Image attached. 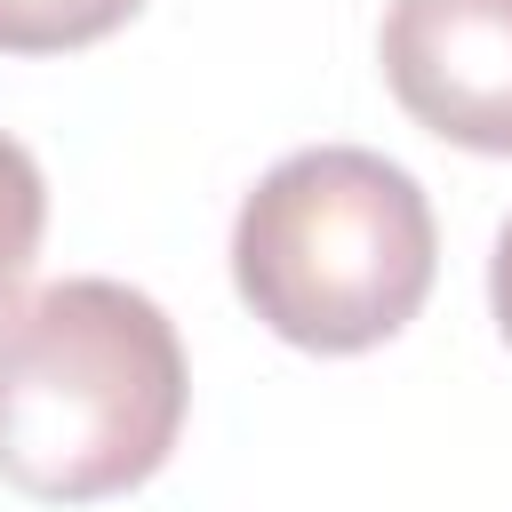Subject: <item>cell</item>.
Listing matches in <instances>:
<instances>
[{"mask_svg": "<svg viewBox=\"0 0 512 512\" xmlns=\"http://www.w3.org/2000/svg\"><path fill=\"white\" fill-rule=\"evenodd\" d=\"M40 224H48V184H40V160L0 136V304L24 288L32 256H40Z\"/></svg>", "mask_w": 512, "mask_h": 512, "instance_id": "5", "label": "cell"}, {"mask_svg": "<svg viewBox=\"0 0 512 512\" xmlns=\"http://www.w3.org/2000/svg\"><path fill=\"white\" fill-rule=\"evenodd\" d=\"M176 320L128 280H56L0 312V480L40 504L144 488L184 432Z\"/></svg>", "mask_w": 512, "mask_h": 512, "instance_id": "1", "label": "cell"}, {"mask_svg": "<svg viewBox=\"0 0 512 512\" xmlns=\"http://www.w3.org/2000/svg\"><path fill=\"white\" fill-rule=\"evenodd\" d=\"M488 304H496V328H504V344H512V216H504L496 256H488Z\"/></svg>", "mask_w": 512, "mask_h": 512, "instance_id": "6", "label": "cell"}, {"mask_svg": "<svg viewBox=\"0 0 512 512\" xmlns=\"http://www.w3.org/2000/svg\"><path fill=\"white\" fill-rule=\"evenodd\" d=\"M144 0H0V56H64L120 32Z\"/></svg>", "mask_w": 512, "mask_h": 512, "instance_id": "4", "label": "cell"}, {"mask_svg": "<svg viewBox=\"0 0 512 512\" xmlns=\"http://www.w3.org/2000/svg\"><path fill=\"white\" fill-rule=\"evenodd\" d=\"M440 232L424 184L368 144L288 152L232 224L248 312L296 352H368L432 296Z\"/></svg>", "mask_w": 512, "mask_h": 512, "instance_id": "2", "label": "cell"}, {"mask_svg": "<svg viewBox=\"0 0 512 512\" xmlns=\"http://www.w3.org/2000/svg\"><path fill=\"white\" fill-rule=\"evenodd\" d=\"M384 80L440 144L512 152V0H392Z\"/></svg>", "mask_w": 512, "mask_h": 512, "instance_id": "3", "label": "cell"}]
</instances>
